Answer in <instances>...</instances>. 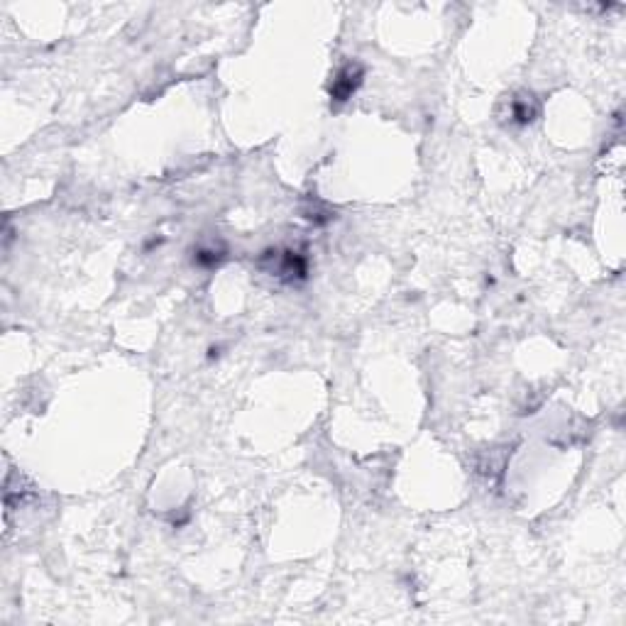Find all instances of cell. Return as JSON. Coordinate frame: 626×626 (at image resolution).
<instances>
[{
    "label": "cell",
    "instance_id": "obj_3",
    "mask_svg": "<svg viewBox=\"0 0 626 626\" xmlns=\"http://www.w3.org/2000/svg\"><path fill=\"white\" fill-rule=\"evenodd\" d=\"M538 108L533 103V95H519V98L512 100V118L517 120L519 125H528L533 118H536Z\"/></svg>",
    "mask_w": 626,
    "mask_h": 626
},
{
    "label": "cell",
    "instance_id": "obj_4",
    "mask_svg": "<svg viewBox=\"0 0 626 626\" xmlns=\"http://www.w3.org/2000/svg\"><path fill=\"white\" fill-rule=\"evenodd\" d=\"M220 260H223V252H218V250H199L196 252V262H199L201 267H215Z\"/></svg>",
    "mask_w": 626,
    "mask_h": 626
},
{
    "label": "cell",
    "instance_id": "obj_1",
    "mask_svg": "<svg viewBox=\"0 0 626 626\" xmlns=\"http://www.w3.org/2000/svg\"><path fill=\"white\" fill-rule=\"evenodd\" d=\"M362 76H365V72H362L360 64H355V62L345 64V67L338 72V76H335V81H333V86H331L333 100H338V103H345L347 98H352V93L360 88Z\"/></svg>",
    "mask_w": 626,
    "mask_h": 626
},
{
    "label": "cell",
    "instance_id": "obj_2",
    "mask_svg": "<svg viewBox=\"0 0 626 626\" xmlns=\"http://www.w3.org/2000/svg\"><path fill=\"white\" fill-rule=\"evenodd\" d=\"M279 272L286 277V279H304L306 277V260L304 255H299V252H284L281 255V265H279Z\"/></svg>",
    "mask_w": 626,
    "mask_h": 626
}]
</instances>
